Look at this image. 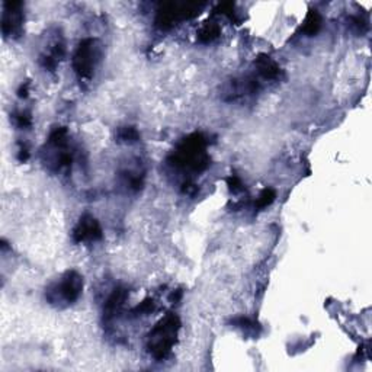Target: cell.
Segmentation results:
<instances>
[{
  "instance_id": "obj_1",
  "label": "cell",
  "mask_w": 372,
  "mask_h": 372,
  "mask_svg": "<svg viewBox=\"0 0 372 372\" xmlns=\"http://www.w3.org/2000/svg\"><path fill=\"white\" fill-rule=\"evenodd\" d=\"M172 164L176 167L201 172L208 166L205 155V140L201 134H193L182 141L172 156Z\"/></svg>"
},
{
  "instance_id": "obj_2",
  "label": "cell",
  "mask_w": 372,
  "mask_h": 372,
  "mask_svg": "<svg viewBox=\"0 0 372 372\" xmlns=\"http://www.w3.org/2000/svg\"><path fill=\"white\" fill-rule=\"evenodd\" d=\"M179 327V318L174 314H169L151 330V333L148 335V351L156 359L162 361L170 354L176 343Z\"/></svg>"
},
{
  "instance_id": "obj_3",
  "label": "cell",
  "mask_w": 372,
  "mask_h": 372,
  "mask_svg": "<svg viewBox=\"0 0 372 372\" xmlns=\"http://www.w3.org/2000/svg\"><path fill=\"white\" fill-rule=\"evenodd\" d=\"M83 278L77 272H67L60 281L47 291V300L51 304H72L80 297Z\"/></svg>"
},
{
  "instance_id": "obj_4",
  "label": "cell",
  "mask_w": 372,
  "mask_h": 372,
  "mask_svg": "<svg viewBox=\"0 0 372 372\" xmlns=\"http://www.w3.org/2000/svg\"><path fill=\"white\" fill-rule=\"evenodd\" d=\"M98 57H99V50L96 46V41L91 38L83 39L73 57V67L76 74L80 79H91L96 67Z\"/></svg>"
},
{
  "instance_id": "obj_5",
  "label": "cell",
  "mask_w": 372,
  "mask_h": 372,
  "mask_svg": "<svg viewBox=\"0 0 372 372\" xmlns=\"http://www.w3.org/2000/svg\"><path fill=\"white\" fill-rule=\"evenodd\" d=\"M102 238V228L99 223L91 215H84L80 218L77 226L73 231V240L76 243L82 242H96Z\"/></svg>"
},
{
  "instance_id": "obj_6",
  "label": "cell",
  "mask_w": 372,
  "mask_h": 372,
  "mask_svg": "<svg viewBox=\"0 0 372 372\" xmlns=\"http://www.w3.org/2000/svg\"><path fill=\"white\" fill-rule=\"evenodd\" d=\"M20 3H6V10L3 13L2 28L5 35H18L22 25V13H20Z\"/></svg>"
},
{
  "instance_id": "obj_7",
  "label": "cell",
  "mask_w": 372,
  "mask_h": 372,
  "mask_svg": "<svg viewBox=\"0 0 372 372\" xmlns=\"http://www.w3.org/2000/svg\"><path fill=\"white\" fill-rule=\"evenodd\" d=\"M127 290H124V288H117L111 294V297H109L106 304H105V310H103V314H105L106 320H111L118 313L119 310L122 309L124 302L127 300Z\"/></svg>"
},
{
  "instance_id": "obj_8",
  "label": "cell",
  "mask_w": 372,
  "mask_h": 372,
  "mask_svg": "<svg viewBox=\"0 0 372 372\" xmlns=\"http://www.w3.org/2000/svg\"><path fill=\"white\" fill-rule=\"evenodd\" d=\"M256 69H257V73L265 77V79H269V80H273V79H278L281 76V69L279 65L273 61L271 57L268 55H260L257 60H256Z\"/></svg>"
},
{
  "instance_id": "obj_9",
  "label": "cell",
  "mask_w": 372,
  "mask_h": 372,
  "mask_svg": "<svg viewBox=\"0 0 372 372\" xmlns=\"http://www.w3.org/2000/svg\"><path fill=\"white\" fill-rule=\"evenodd\" d=\"M320 27H321V18H320V15H318L316 10H311L307 19H305V22H304V28H302L304 32L307 35H314V34L318 32Z\"/></svg>"
},
{
  "instance_id": "obj_10",
  "label": "cell",
  "mask_w": 372,
  "mask_h": 372,
  "mask_svg": "<svg viewBox=\"0 0 372 372\" xmlns=\"http://www.w3.org/2000/svg\"><path fill=\"white\" fill-rule=\"evenodd\" d=\"M218 35H220V27L217 24H207V25H204L201 28L198 38H200L201 42L207 44V42H211L215 38H218Z\"/></svg>"
},
{
  "instance_id": "obj_11",
  "label": "cell",
  "mask_w": 372,
  "mask_h": 372,
  "mask_svg": "<svg viewBox=\"0 0 372 372\" xmlns=\"http://www.w3.org/2000/svg\"><path fill=\"white\" fill-rule=\"evenodd\" d=\"M275 198H276V192L273 191V189H265V191L259 195V198L256 200V208L264 209L266 208V207H269L273 201H275Z\"/></svg>"
},
{
  "instance_id": "obj_12",
  "label": "cell",
  "mask_w": 372,
  "mask_h": 372,
  "mask_svg": "<svg viewBox=\"0 0 372 372\" xmlns=\"http://www.w3.org/2000/svg\"><path fill=\"white\" fill-rule=\"evenodd\" d=\"M118 138L125 143H134L140 138V134L134 127H122L118 131Z\"/></svg>"
},
{
  "instance_id": "obj_13",
  "label": "cell",
  "mask_w": 372,
  "mask_h": 372,
  "mask_svg": "<svg viewBox=\"0 0 372 372\" xmlns=\"http://www.w3.org/2000/svg\"><path fill=\"white\" fill-rule=\"evenodd\" d=\"M234 324L237 327H240V329H243L245 332H252V333H256V329H257V324H254L250 318L246 317H240L234 320Z\"/></svg>"
},
{
  "instance_id": "obj_14",
  "label": "cell",
  "mask_w": 372,
  "mask_h": 372,
  "mask_svg": "<svg viewBox=\"0 0 372 372\" xmlns=\"http://www.w3.org/2000/svg\"><path fill=\"white\" fill-rule=\"evenodd\" d=\"M227 183H228L230 191L233 192V193H240V192L245 191L243 183H242V181H240V178H237V176H230V178L227 179Z\"/></svg>"
},
{
  "instance_id": "obj_15",
  "label": "cell",
  "mask_w": 372,
  "mask_h": 372,
  "mask_svg": "<svg viewBox=\"0 0 372 372\" xmlns=\"http://www.w3.org/2000/svg\"><path fill=\"white\" fill-rule=\"evenodd\" d=\"M15 121L19 128H29L32 125V119L28 115L27 112H19L15 115Z\"/></svg>"
},
{
  "instance_id": "obj_16",
  "label": "cell",
  "mask_w": 372,
  "mask_h": 372,
  "mask_svg": "<svg viewBox=\"0 0 372 372\" xmlns=\"http://www.w3.org/2000/svg\"><path fill=\"white\" fill-rule=\"evenodd\" d=\"M153 310H155V302H153V300H145L140 305H137L136 309H134V313L136 314H147V313H150Z\"/></svg>"
},
{
  "instance_id": "obj_17",
  "label": "cell",
  "mask_w": 372,
  "mask_h": 372,
  "mask_svg": "<svg viewBox=\"0 0 372 372\" xmlns=\"http://www.w3.org/2000/svg\"><path fill=\"white\" fill-rule=\"evenodd\" d=\"M28 86H29L28 83H25V86L24 84L20 86V89H19V96L20 98H27L28 96Z\"/></svg>"
}]
</instances>
